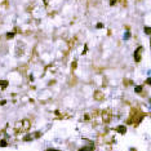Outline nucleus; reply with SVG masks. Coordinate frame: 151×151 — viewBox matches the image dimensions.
<instances>
[{"label":"nucleus","instance_id":"nucleus-8","mask_svg":"<svg viewBox=\"0 0 151 151\" xmlns=\"http://www.w3.org/2000/svg\"><path fill=\"white\" fill-rule=\"evenodd\" d=\"M129 38H130V32L127 31V32H125V35H124V40H128Z\"/></svg>","mask_w":151,"mask_h":151},{"label":"nucleus","instance_id":"nucleus-11","mask_svg":"<svg viewBox=\"0 0 151 151\" xmlns=\"http://www.w3.org/2000/svg\"><path fill=\"white\" fill-rule=\"evenodd\" d=\"M134 91L137 92V93H140V92H142V87H140V85H138V87H136V89H134Z\"/></svg>","mask_w":151,"mask_h":151},{"label":"nucleus","instance_id":"nucleus-13","mask_svg":"<svg viewBox=\"0 0 151 151\" xmlns=\"http://www.w3.org/2000/svg\"><path fill=\"white\" fill-rule=\"evenodd\" d=\"M146 84H148V85H151V78H148L147 80H146Z\"/></svg>","mask_w":151,"mask_h":151},{"label":"nucleus","instance_id":"nucleus-9","mask_svg":"<svg viewBox=\"0 0 151 151\" xmlns=\"http://www.w3.org/2000/svg\"><path fill=\"white\" fill-rule=\"evenodd\" d=\"M143 31H145L146 34H151V27H145V29H143Z\"/></svg>","mask_w":151,"mask_h":151},{"label":"nucleus","instance_id":"nucleus-12","mask_svg":"<svg viewBox=\"0 0 151 151\" xmlns=\"http://www.w3.org/2000/svg\"><path fill=\"white\" fill-rule=\"evenodd\" d=\"M13 36H14V34H13V32H9V34L7 35V38H8V39H12Z\"/></svg>","mask_w":151,"mask_h":151},{"label":"nucleus","instance_id":"nucleus-14","mask_svg":"<svg viewBox=\"0 0 151 151\" xmlns=\"http://www.w3.org/2000/svg\"><path fill=\"white\" fill-rule=\"evenodd\" d=\"M102 27H103V25H102V23H98V25H97V29H102Z\"/></svg>","mask_w":151,"mask_h":151},{"label":"nucleus","instance_id":"nucleus-17","mask_svg":"<svg viewBox=\"0 0 151 151\" xmlns=\"http://www.w3.org/2000/svg\"><path fill=\"white\" fill-rule=\"evenodd\" d=\"M150 43H151V40H150Z\"/></svg>","mask_w":151,"mask_h":151},{"label":"nucleus","instance_id":"nucleus-16","mask_svg":"<svg viewBox=\"0 0 151 151\" xmlns=\"http://www.w3.org/2000/svg\"><path fill=\"white\" fill-rule=\"evenodd\" d=\"M47 151H60V150H56V148H48Z\"/></svg>","mask_w":151,"mask_h":151},{"label":"nucleus","instance_id":"nucleus-10","mask_svg":"<svg viewBox=\"0 0 151 151\" xmlns=\"http://www.w3.org/2000/svg\"><path fill=\"white\" fill-rule=\"evenodd\" d=\"M0 146H1V147H5V146H7V141H0Z\"/></svg>","mask_w":151,"mask_h":151},{"label":"nucleus","instance_id":"nucleus-5","mask_svg":"<svg viewBox=\"0 0 151 151\" xmlns=\"http://www.w3.org/2000/svg\"><path fill=\"white\" fill-rule=\"evenodd\" d=\"M94 98H96L97 101H101V99L103 98V94H102L101 92H96V93H94Z\"/></svg>","mask_w":151,"mask_h":151},{"label":"nucleus","instance_id":"nucleus-15","mask_svg":"<svg viewBox=\"0 0 151 151\" xmlns=\"http://www.w3.org/2000/svg\"><path fill=\"white\" fill-rule=\"evenodd\" d=\"M115 3H116V0H110V4H111V5H114Z\"/></svg>","mask_w":151,"mask_h":151},{"label":"nucleus","instance_id":"nucleus-6","mask_svg":"<svg viewBox=\"0 0 151 151\" xmlns=\"http://www.w3.org/2000/svg\"><path fill=\"white\" fill-rule=\"evenodd\" d=\"M93 146H84V147H81L79 151H93Z\"/></svg>","mask_w":151,"mask_h":151},{"label":"nucleus","instance_id":"nucleus-1","mask_svg":"<svg viewBox=\"0 0 151 151\" xmlns=\"http://www.w3.org/2000/svg\"><path fill=\"white\" fill-rule=\"evenodd\" d=\"M30 121L27 119H23V120H21V121H18L16 124V129L18 130H21V132H23V130H27V129H30Z\"/></svg>","mask_w":151,"mask_h":151},{"label":"nucleus","instance_id":"nucleus-7","mask_svg":"<svg viewBox=\"0 0 151 151\" xmlns=\"http://www.w3.org/2000/svg\"><path fill=\"white\" fill-rule=\"evenodd\" d=\"M0 87H1V89H5L7 87H8V81L7 80H0Z\"/></svg>","mask_w":151,"mask_h":151},{"label":"nucleus","instance_id":"nucleus-3","mask_svg":"<svg viewBox=\"0 0 151 151\" xmlns=\"http://www.w3.org/2000/svg\"><path fill=\"white\" fill-rule=\"evenodd\" d=\"M102 117H103V121L109 123V121H110V119H111V115H110V112H109V111H105L103 114H102Z\"/></svg>","mask_w":151,"mask_h":151},{"label":"nucleus","instance_id":"nucleus-2","mask_svg":"<svg viewBox=\"0 0 151 151\" xmlns=\"http://www.w3.org/2000/svg\"><path fill=\"white\" fill-rule=\"evenodd\" d=\"M143 52V47H138L137 49L134 50V54H133V57H134V61L136 62H140L141 61V53Z\"/></svg>","mask_w":151,"mask_h":151},{"label":"nucleus","instance_id":"nucleus-4","mask_svg":"<svg viewBox=\"0 0 151 151\" xmlns=\"http://www.w3.org/2000/svg\"><path fill=\"white\" fill-rule=\"evenodd\" d=\"M116 130H117V132L120 133V134H124V133L127 132V128H125L124 125H119V127L116 128Z\"/></svg>","mask_w":151,"mask_h":151}]
</instances>
